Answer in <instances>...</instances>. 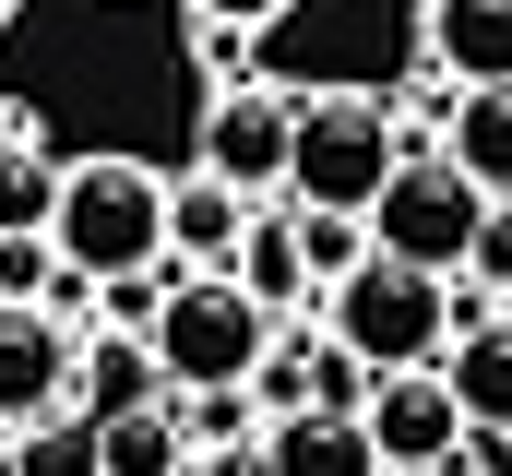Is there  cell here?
I'll return each mask as SVG.
<instances>
[{
    "instance_id": "6da1fadb",
    "label": "cell",
    "mask_w": 512,
    "mask_h": 476,
    "mask_svg": "<svg viewBox=\"0 0 512 476\" xmlns=\"http://www.w3.org/2000/svg\"><path fill=\"white\" fill-rule=\"evenodd\" d=\"M322 334L370 369H429V357L465 334V274H429V262H393L370 250L358 274L322 286Z\"/></svg>"
},
{
    "instance_id": "7a4b0ae2",
    "label": "cell",
    "mask_w": 512,
    "mask_h": 476,
    "mask_svg": "<svg viewBox=\"0 0 512 476\" xmlns=\"http://www.w3.org/2000/svg\"><path fill=\"white\" fill-rule=\"evenodd\" d=\"M274 322H286V310H262L227 262H179L143 346L167 369V393H215V381H251L262 357H274Z\"/></svg>"
},
{
    "instance_id": "3957f363",
    "label": "cell",
    "mask_w": 512,
    "mask_h": 476,
    "mask_svg": "<svg viewBox=\"0 0 512 476\" xmlns=\"http://www.w3.org/2000/svg\"><path fill=\"white\" fill-rule=\"evenodd\" d=\"M60 262L72 274H131V262H179L167 250V179L143 167V155H72L60 167Z\"/></svg>"
},
{
    "instance_id": "277c9868",
    "label": "cell",
    "mask_w": 512,
    "mask_h": 476,
    "mask_svg": "<svg viewBox=\"0 0 512 476\" xmlns=\"http://www.w3.org/2000/svg\"><path fill=\"white\" fill-rule=\"evenodd\" d=\"M393 155H405V131H393L382 96H346V84H298V155H286V203H346V215H370L393 179Z\"/></svg>"
},
{
    "instance_id": "5b68a950",
    "label": "cell",
    "mask_w": 512,
    "mask_h": 476,
    "mask_svg": "<svg viewBox=\"0 0 512 476\" xmlns=\"http://www.w3.org/2000/svg\"><path fill=\"white\" fill-rule=\"evenodd\" d=\"M489 203H501V191H477L441 143H405L393 179H382V203H370V250L429 262V274H465V250H477V227H489Z\"/></svg>"
},
{
    "instance_id": "8992f818",
    "label": "cell",
    "mask_w": 512,
    "mask_h": 476,
    "mask_svg": "<svg viewBox=\"0 0 512 476\" xmlns=\"http://www.w3.org/2000/svg\"><path fill=\"white\" fill-rule=\"evenodd\" d=\"M286 155H298V84H227L203 108V179L251 191V203H286Z\"/></svg>"
},
{
    "instance_id": "52a82bcc",
    "label": "cell",
    "mask_w": 512,
    "mask_h": 476,
    "mask_svg": "<svg viewBox=\"0 0 512 476\" xmlns=\"http://www.w3.org/2000/svg\"><path fill=\"white\" fill-rule=\"evenodd\" d=\"M358 429H370V453H382L393 476H453V453H465V405H453L441 357H429V369H370Z\"/></svg>"
},
{
    "instance_id": "ba28073f",
    "label": "cell",
    "mask_w": 512,
    "mask_h": 476,
    "mask_svg": "<svg viewBox=\"0 0 512 476\" xmlns=\"http://www.w3.org/2000/svg\"><path fill=\"white\" fill-rule=\"evenodd\" d=\"M72 322L48 310V298H0V417L12 429H48V417H72Z\"/></svg>"
},
{
    "instance_id": "9c48e42d",
    "label": "cell",
    "mask_w": 512,
    "mask_h": 476,
    "mask_svg": "<svg viewBox=\"0 0 512 476\" xmlns=\"http://www.w3.org/2000/svg\"><path fill=\"white\" fill-rule=\"evenodd\" d=\"M417 60L441 84H512V0H417Z\"/></svg>"
},
{
    "instance_id": "30bf717a",
    "label": "cell",
    "mask_w": 512,
    "mask_h": 476,
    "mask_svg": "<svg viewBox=\"0 0 512 476\" xmlns=\"http://www.w3.org/2000/svg\"><path fill=\"white\" fill-rule=\"evenodd\" d=\"M191 405L179 393H143L120 417H96V476H191Z\"/></svg>"
},
{
    "instance_id": "8fae6325",
    "label": "cell",
    "mask_w": 512,
    "mask_h": 476,
    "mask_svg": "<svg viewBox=\"0 0 512 476\" xmlns=\"http://www.w3.org/2000/svg\"><path fill=\"white\" fill-rule=\"evenodd\" d=\"M262 453H274V476H393L346 405H298V417H274V429H262Z\"/></svg>"
},
{
    "instance_id": "7c38bea8",
    "label": "cell",
    "mask_w": 512,
    "mask_h": 476,
    "mask_svg": "<svg viewBox=\"0 0 512 476\" xmlns=\"http://www.w3.org/2000/svg\"><path fill=\"white\" fill-rule=\"evenodd\" d=\"M227 274L251 286L262 310L322 298V274H310V250H298V203H251V227H239V250H227Z\"/></svg>"
},
{
    "instance_id": "4fadbf2b",
    "label": "cell",
    "mask_w": 512,
    "mask_h": 476,
    "mask_svg": "<svg viewBox=\"0 0 512 476\" xmlns=\"http://www.w3.org/2000/svg\"><path fill=\"white\" fill-rule=\"evenodd\" d=\"M441 381H453L465 429H512V310H489V322H465V334L441 346Z\"/></svg>"
},
{
    "instance_id": "5bb4252c",
    "label": "cell",
    "mask_w": 512,
    "mask_h": 476,
    "mask_svg": "<svg viewBox=\"0 0 512 476\" xmlns=\"http://www.w3.org/2000/svg\"><path fill=\"white\" fill-rule=\"evenodd\" d=\"M143 393H167L155 346L120 334V322H108V334L84 322V346H72V405H84V417H120V405H143Z\"/></svg>"
},
{
    "instance_id": "9a60e30c",
    "label": "cell",
    "mask_w": 512,
    "mask_h": 476,
    "mask_svg": "<svg viewBox=\"0 0 512 476\" xmlns=\"http://www.w3.org/2000/svg\"><path fill=\"white\" fill-rule=\"evenodd\" d=\"M441 155L512 203V84H453V119H441Z\"/></svg>"
},
{
    "instance_id": "2e32d148",
    "label": "cell",
    "mask_w": 512,
    "mask_h": 476,
    "mask_svg": "<svg viewBox=\"0 0 512 476\" xmlns=\"http://www.w3.org/2000/svg\"><path fill=\"white\" fill-rule=\"evenodd\" d=\"M239 227H251V191H227V179H179L167 191V250L179 262H227Z\"/></svg>"
},
{
    "instance_id": "e0dca14e",
    "label": "cell",
    "mask_w": 512,
    "mask_h": 476,
    "mask_svg": "<svg viewBox=\"0 0 512 476\" xmlns=\"http://www.w3.org/2000/svg\"><path fill=\"white\" fill-rule=\"evenodd\" d=\"M48 215H60V155L0 131V227H48Z\"/></svg>"
},
{
    "instance_id": "ac0fdd59",
    "label": "cell",
    "mask_w": 512,
    "mask_h": 476,
    "mask_svg": "<svg viewBox=\"0 0 512 476\" xmlns=\"http://www.w3.org/2000/svg\"><path fill=\"white\" fill-rule=\"evenodd\" d=\"M298 250H310V274L334 286V274L370 262V215H346V203H298Z\"/></svg>"
},
{
    "instance_id": "d6986e66",
    "label": "cell",
    "mask_w": 512,
    "mask_h": 476,
    "mask_svg": "<svg viewBox=\"0 0 512 476\" xmlns=\"http://www.w3.org/2000/svg\"><path fill=\"white\" fill-rule=\"evenodd\" d=\"M72 262H60V238L48 227H0V298H48Z\"/></svg>"
},
{
    "instance_id": "ffe728a7",
    "label": "cell",
    "mask_w": 512,
    "mask_h": 476,
    "mask_svg": "<svg viewBox=\"0 0 512 476\" xmlns=\"http://www.w3.org/2000/svg\"><path fill=\"white\" fill-rule=\"evenodd\" d=\"M12 476H96V417H84V429H60V417H48V429H24Z\"/></svg>"
},
{
    "instance_id": "44dd1931",
    "label": "cell",
    "mask_w": 512,
    "mask_h": 476,
    "mask_svg": "<svg viewBox=\"0 0 512 476\" xmlns=\"http://www.w3.org/2000/svg\"><path fill=\"white\" fill-rule=\"evenodd\" d=\"M465 286L512 298V203H489V227H477V250H465Z\"/></svg>"
},
{
    "instance_id": "7402d4cb",
    "label": "cell",
    "mask_w": 512,
    "mask_h": 476,
    "mask_svg": "<svg viewBox=\"0 0 512 476\" xmlns=\"http://www.w3.org/2000/svg\"><path fill=\"white\" fill-rule=\"evenodd\" d=\"M310 357H322V346H274V357L251 369V381H262V405H274V417H298V405H310Z\"/></svg>"
},
{
    "instance_id": "603a6c76",
    "label": "cell",
    "mask_w": 512,
    "mask_h": 476,
    "mask_svg": "<svg viewBox=\"0 0 512 476\" xmlns=\"http://www.w3.org/2000/svg\"><path fill=\"white\" fill-rule=\"evenodd\" d=\"M191 476H274V453H262V441H203Z\"/></svg>"
},
{
    "instance_id": "cb8c5ba5",
    "label": "cell",
    "mask_w": 512,
    "mask_h": 476,
    "mask_svg": "<svg viewBox=\"0 0 512 476\" xmlns=\"http://www.w3.org/2000/svg\"><path fill=\"white\" fill-rule=\"evenodd\" d=\"M191 12H203V24H251V36H262V24H286L298 0H191Z\"/></svg>"
},
{
    "instance_id": "d4e9b609",
    "label": "cell",
    "mask_w": 512,
    "mask_h": 476,
    "mask_svg": "<svg viewBox=\"0 0 512 476\" xmlns=\"http://www.w3.org/2000/svg\"><path fill=\"white\" fill-rule=\"evenodd\" d=\"M0 24H12V0H0Z\"/></svg>"
},
{
    "instance_id": "484cf974",
    "label": "cell",
    "mask_w": 512,
    "mask_h": 476,
    "mask_svg": "<svg viewBox=\"0 0 512 476\" xmlns=\"http://www.w3.org/2000/svg\"><path fill=\"white\" fill-rule=\"evenodd\" d=\"M501 310H512V298H501Z\"/></svg>"
}]
</instances>
